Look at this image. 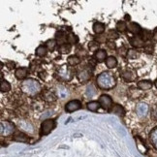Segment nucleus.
Here are the masks:
<instances>
[{"instance_id":"obj_1","label":"nucleus","mask_w":157,"mask_h":157,"mask_svg":"<svg viewBox=\"0 0 157 157\" xmlns=\"http://www.w3.org/2000/svg\"><path fill=\"white\" fill-rule=\"evenodd\" d=\"M97 84L101 89H111L117 84L116 78L110 72H103L97 77Z\"/></svg>"},{"instance_id":"obj_2","label":"nucleus","mask_w":157,"mask_h":157,"mask_svg":"<svg viewBox=\"0 0 157 157\" xmlns=\"http://www.w3.org/2000/svg\"><path fill=\"white\" fill-rule=\"evenodd\" d=\"M21 88L22 92H25V94L29 96H34L41 91V84L34 78H27V80L22 82Z\"/></svg>"},{"instance_id":"obj_3","label":"nucleus","mask_w":157,"mask_h":157,"mask_svg":"<svg viewBox=\"0 0 157 157\" xmlns=\"http://www.w3.org/2000/svg\"><path fill=\"white\" fill-rule=\"evenodd\" d=\"M54 126H56V122L52 119H46L41 123V135L46 136L49 135L50 133L53 130Z\"/></svg>"},{"instance_id":"obj_4","label":"nucleus","mask_w":157,"mask_h":157,"mask_svg":"<svg viewBox=\"0 0 157 157\" xmlns=\"http://www.w3.org/2000/svg\"><path fill=\"white\" fill-rule=\"evenodd\" d=\"M0 131H1V136H10L14 133L15 131V126L13 123H11L9 121H1L0 124Z\"/></svg>"},{"instance_id":"obj_5","label":"nucleus","mask_w":157,"mask_h":157,"mask_svg":"<svg viewBox=\"0 0 157 157\" xmlns=\"http://www.w3.org/2000/svg\"><path fill=\"white\" fill-rule=\"evenodd\" d=\"M58 76L60 78H62L64 81H71L73 78V73L72 71L67 67L66 65L61 66V68L58 70Z\"/></svg>"},{"instance_id":"obj_6","label":"nucleus","mask_w":157,"mask_h":157,"mask_svg":"<svg viewBox=\"0 0 157 157\" xmlns=\"http://www.w3.org/2000/svg\"><path fill=\"white\" fill-rule=\"evenodd\" d=\"M99 104L100 106L106 111H109L113 107V100L109 95H101L99 98Z\"/></svg>"},{"instance_id":"obj_7","label":"nucleus","mask_w":157,"mask_h":157,"mask_svg":"<svg viewBox=\"0 0 157 157\" xmlns=\"http://www.w3.org/2000/svg\"><path fill=\"white\" fill-rule=\"evenodd\" d=\"M81 108H82L81 101H78V100H72V101L68 102V103L65 105V111L68 112V113H72V112L80 110Z\"/></svg>"},{"instance_id":"obj_8","label":"nucleus","mask_w":157,"mask_h":157,"mask_svg":"<svg viewBox=\"0 0 157 157\" xmlns=\"http://www.w3.org/2000/svg\"><path fill=\"white\" fill-rule=\"evenodd\" d=\"M77 77L80 82H87L90 80V78H91V72H90L89 69H83L78 72Z\"/></svg>"},{"instance_id":"obj_9","label":"nucleus","mask_w":157,"mask_h":157,"mask_svg":"<svg viewBox=\"0 0 157 157\" xmlns=\"http://www.w3.org/2000/svg\"><path fill=\"white\" fill-rule=\"evenodd\" d=\"M148 110H149V108H148V105L146 104V103H139L136 107V113L139 117H146L147 113H148Z\"/></svg>"},{"instance_id":"obj_10","label":"nucleus","mask_w":157,"mask_h":157,"mask_svg":"<svg viewBox=\"0 0 157 157\" xmlns=\"http://www.w3.org/2000/svg\"><path fill=\"white\" fill-rule=\"evenodd\" d=\"M17 125H19V127L25 131V132H28V133H33L34 132V127L33 125L30 123L27 120H20L19 122H17Z\"/></svg>"},{"instance_id":"obj_11","label":"nucleus","mask_w":157,"mask_h":157,"mask_svg":"<svg viewBox=\"0 0 157 157\" xmlns=\"http://www.w3.org/2000/svg\"><path fill=\"white\" fill-rule=\"evenodd\" d=\"M120 76H121L122 78H124V80L127 81V82H133V81H135L136 78H137L136 74L132 70H124Z\"/></svg>"},{"instance_id":"obj_12","label":"nucleus","mask_w":157,"mask_h":157,"mask_svg":"<svg viewBox=\"0 0 157 157\" xmlns=\"http://www.w3.org/2000/svg\"><path fill=\"white\" fill-rule=\"evenodd\" d=\"M129 41H130L131 46L134 48H137V49H139V48H143L144 46V41L141 37H139V36H135V37L131 38Z\"/></svg>"},{"instance_id":"obj_13","label":"nucleus","mask_w":157,"mask_h":157,"mask_svg":"<svg viewBox=\"0 0 157 157\" xmlns=\"http://www.w3.org/2000/svg\"><path fill=\"white\" fill-rule=\"evenodd\" d=\"M127 28H128L129 31L131 33H133V34H140L143 31L141 26L136 22H130L129 25H127Z\"/></svg>"},{"instance_id":"obj_14","label":"nucleus","mask_w":157,"mask_h":157,"mask_svg":"<svg viewBox=\"0 0 157 157\" xmlns=\"http://www.w3.org/2000/svg\"><path fill=\"white\" fill-rule=\"evenodd\" d=\"M27 73H28V69L25 68V67H21V68H17L16 70L15 76L17 78H19V80H23V78L27 76Z\"/></svg>"},{"instance_id":"obj_15","label":"nucleus","mask_w":157,"mask_h":157,"mask_svg":"<svg viewBox=\"0 0 157 157\" xmlns=\"http://www.w3.org/2000/svg\"><path fill=\"white\" fill-rule=\"evenodd\" d=\"M43 99L47 102H53L56 100V96L51 90H46L43 93Z\"/></svg>"},{"instance_id":"obj_16","label":"nucleus","mask_w":157,"mask_h":157,"mask_svg":"<svg viewBox=\"0 0 157 157\" xmlns=\"http://www.w3.org/2000/svg\"><path fill=\"white\" fill-rule=\"evenodd\" d=\"M138 87L142 89V90H149L152 87V82L150 81H140L138 82Z\"/></svg>"},{"instance_id":"obj_17","label":"nucleus","mask_w":157,"mask_h":157,"mask_svg":"<svg viewBox=\"0 0 157 157\" xmlns=\"http://www.w3.org/2000/svg\"><path fill=\"white\" fill-rule=\"evenodd\" d=\"M56 42L58 43L59 46L66 44L67 43V36H66V34L62 31L57 32L56 33Z\"/></svg>"},{"instance_id":"obj_18","label":"nucleus","mask_w":157,"mask_h":157,"mask_svg":"<svg viewBox=\"0 0 157 157\" xmlns=\"http://www.w3.org/2000/svg\"><path fill=\"white\" fill-rule=\"evenodd\" d=\"M92 28L96 34H102L105 31V25L102 22H95Z\"/></svg>"},{"instance_id":"obj_19","label":"nucleus","mask_w":157,"mask_h":157,"mask_svg":"<svg viewBox=\"0 0 157 157\" xmlns=\"http://www.w3.org/2000/svg\"><path fill=\"white\" fill-rule=\"evenodd\" d=\"M106 65H107V67L110 68V69L116 68L117 65V58L114 57V56L108 57L107 60H106Z\"/></svg>"},{"instance_id":"obj_20","label":"nucleus","mask_w":157,"mask_h":157,"mask_svg":"<svg viewBox=\"0 0 157 157\" xmlns=\"http://www.w3.org/2000/svg\"><path fill=\"white\" fill-rule=\"evenodd\" d=\"M113 113L117 114L118 117H124L125 116V110L124 108L120 105H114L113 109Z\"/></svg>"},{"instance_id":"obj_21","label":"nucleus","mask_w":157,"mask_h":157,"mask_svg":"<svg viewBox=\"0 0 157 157\" xmlns=\"http://www.w3.org/2000/svg\"><path fill=\"white\" fill-rule=\"evenodd\" d=\"M149 140L151 142L152 146L157 149V127L154 128L149 134Z\"/></svg>"},{"instance_id":"obj_22","label":"nucleus","mask_w":157,"mask_h":157,"mask_svg":"<svg viewBox=\"0 0 157 157\" xmlns=\"http://www.w3.org/2000/svg\"><path fill=\"white\" fill-rule=\"evenodd\" d=\"M106 56H107V53L103 50H99L95 52V58L98 62H103L106 59Z\"/></svg>"},{"instance_id":"obj_23","label":"nucleus","mask_w":157,"mask_h":157,"mask_svg":"<svg viewBox=\"0 0 157 157\" xmlns=\"http://www.w3.org/2000/svg\"><path fill=\"white\" fill-rule=\"evenodd\" d=\"M67 62L70 66H76V65L81 63V58L78 57L77 56H71L68 57Z\"/></svg>"},{"instance_id":"obj_24","label":"nucleus","mask_w":157,"mask_h":157,"mask_svg":"<svg viewBox=\"0 0 157 157\" xmlns=\"http://www.w3.org/2000/svg\"><path fill=\"white\" fill-rule=\"evenodd\" d=\"M47 52H48V49L46 48V46L41 45V46H39L37 48V49H36V56H37L43 57V56H46Z\"/></svg>"},{"instance_id":"obj_25","label":"nucleus","mask_w":157,"mask_h":157,"mask_svg":"<svg viewBox=\"0 0 157 157\" xmlns=\"http://www.w3.org/2000/svg\"><path fill=\"white\" fill-rule=\"evenodd\" d=\"M71 49H72V46L70 44L66 43L58 47V52L61 53H69L71 52Z\"/></svg>"},{"instance_id":"obj_26","label":"nucleus","mask_w":157,"mask_h":157,"mask_svg":"<svg viewBox=\"0 0 157 157\" xmlns=\"http://www.w3.org/2000/svg\"><path fill=\"white\" fill-rule=\"evenodd\" d=\"M153 38V34L152 32L150 31V30H143L142 31V39L144 41H148L150 39H152Z\"/></svg>"},{"instance_id":"obj_27","label":"nucleus","mask_w":157,"mask_h":157,"mask_svg":"<svg viewBox=\"0 0 157 157\" xmlns=\"http://www.w3.org/2000/svg\"><path fill=\"white\" fill-rule=\"evenodd\" d=\"M100 107L99 102H96V101H91L87 103V109L90 112H96L98 110V108Z\"/></svg>"},{"instance_id":"obj_28","label":"nucleus","mask_w":157,"mask_h":157,"mask_svg":"<svg viewBox=\"0 0 157 157\" xmlns=\"http://www.w3.org/2000/svg\"><path fill=\"white\" fill-rule=\"evenodd\" d=\"M56 44H57L56 40H54V39L48 40V41L46 42V48H47V49L49 50V51L52 52L54 49H56Z\"/></svg>"},{"instance_id":"obj_29","label":"nucleus","mask_w":157,"mask_h":157,"mask_svg":"<svg viewBox=\"0 0 157 157\" xmlns=\"http://www.w3.org/2000/svg\"><path fill=\"white\" fill-rule=\"evenodd\" d=\"M14 140L17 141V142L26 143L28 141V139L25 134H22V133H17V134L14 136Z\"/></svg>"},{"instance_id":"obj_30","label":"nucleus","mask_w":157,"mask_h":157,"mask_svg":"<svg viewBox=\"0 0 157 157\" xmlns=\"http://www.w3.org/2000/svg\"><path fill=\"white\" fill-rule=\"evenodd\" d=\"M116 28L117 31L119 32H124L126 29H127V25H126V22L124 21H119L117 25H116Z\"/></svg>"},{"instance_id":"obj_31","label":"nucleus","mask_w":157,"mask_h":157,"mask_svg":"<svg viewBox=\"0 0 157 157\" xmlns=\"http://www.w3.org/2000/svg\"><path fill=\"white\" fill-rule=\"evenodd\" d=\"M0 89L2 92H9L11 90V84L7 81H2L1 86H0Z\"/></svg>"},{"instance_id":"obj_32","label":"nucleus","mask_w":157,"mask_h":157,"mask_svg":"<svg viewBox=\"0 0 157 157\" xmlns=\"http://www.w3.org/2000/svg\"><path fill=\"white\" fill-rule=\"evenodd\" d=\"M139 56H140V53L138 52L134 51V50H130L128 51V53H127V57L128 59H137Z\"/></svg>"},{"instance_id":"obj_33","label":"nucleus","mask_w":157,"mask_h":157,"mask_svg":"<svg viewBox=\"0 0 157 157\" xmlns=\"http://www.w3.org/2000/svg\"><path fill=\"white\" fill-rule=\"evenodd\" d=\"M78 42V37L75 35V34H73V33H71V34H69V35H67V43L68 44H75V43H77Z\"/></svg>"},{"instance_id":"obj_34","label":"nucleus","mask_w":157,"mask_h":157,"mask_svg":"<svg viewBox=\"0 0 157 157\" xmlns=\"http://www.w3.org/2000/svg\"><path fill=\"white\" fill-rule=\"evenodd\" d=\"M88 46L90 52H97L99 48V43H97V42H90Z\"/></svg>"},{"instance_id":"obj_35","label":"nucleus","mask_w":157,"mask_h":157,"mask_svg":"<svg viewBox=\"0 0 157 157\" xmlns=\"http://www.w3.org/2000/svg\"><path fill=\"white\" fill-rule=\"evenodd\" d=\"M96 94V90L94 88L93 86H89L87 88H86V95L89 96V97H92V96H94Z\"/></svg>"},{"instance_id":"obj_36","label":"nucleus","mask_w":157,"mask_h":157,"mask_svg":"<svg viewBox=\"0 0 157 157\" xmlns=\"http://www.w3.org/2000/svg\"><path fill=\"white\" fill-rule=\"evenodd\" d=\"M154 51V47L152 44H147V46H144V52L147 53H152Z\"/></svg>"},{"instance_id":"obj_37","label":"nucleus","mask_w":157,"mask_h":157,"mask_svg":"<svg viewBox=\"0 0 157 157\" xmlns=\"http://www.w3.org/2000/svg\"><path fill=\"white\" fill-rule=\"evenodd\" d=\"M108 37L110 38V39H117L118 38V34L114 31V30H110L109 31V33H108Z\"/></svg>"},{"instance_id":"obj_38","label":"nucleus","mask_w":157,"mask_h":157,"mask_svg":"<svg viewBox=\"0 0 157 157\" xmlns=\"http://www.w3.org/2000/svg\"><path fill=\"white\" fill-rule=\"evenodd\" d=\"M60 95H61V97H66L67 96V90H66L65 88H63V87H60Z\"/></svg>"},{"instance_id":"obj_39","label":"nucleus","mask_w":157,"mask_h":157,"mask_svg":"<svg viewBox=\"0 0 157 157\" xmlns=\"http://www.w3.org/2000/svg\"><path fill=\"white\" fill-rule=\"evenodd\" d=\"M127 53H128V51H126L124 47L122 48V50H121V49L119 50V54H120V56H126V54H127Z\"/></svg>"},{"instance_id":"obj_40","label":"nucleus","mask_w":157,"mask_h":157,"mask_svg":"<svg viewBox=\"0 0 157 157\" xmlns=\"http://www.w3.org/2000/svg\"><path fill=\"white\" fill-rule=\"evenodd\" d=\"M151 117H152L153 119L157 120V107L152 111V113H151Z\"/></svg>"},{"instance_id":"obj_41","label":"nucleus","mask_w":157,"mask_h":157,"mask_svg":"<svg viewBox=\"0 0 157 157\" xmlns=\"http://www.w3.org/2000/svg\"><path fill=\"white\" fill-rule=\"evenodd\" d=\"M107 45H108V47L110 48V49H112V50H114V49H116V45H114V43H112V42H110V43H108Z\"/></svg>"},{"instance_id":"obj_42","label":"nucleus","mask_w":157,"mask_h":157,"mask_svg":"<svg viewBox=\"0 0 157 157\" xmlns=\"http://www.w3.org/2000/svg\"><path fill=\"white\" fill-rule=\"evenodd\" d=\"M153 40L155 41V42H157V29L154 31V33H153Z\"/></svg>"},{"instance_id":"obj_43","label":"nucleus","mask_w":157,"mask_h":157,"mask_svg":"<svg viewBox=\"0 0 157 157\" xmlns=\"http://www.w3.org/2000/svg\"><path fill=\"white\" fill-rule=\"evenodd\" d=\"M125 19H126V20H130V17H129L128 15H126V16H125Z\"/></svg>"},{"instance_id":"obj_44","label":"nucleus","mask_w":157,"mask_h":157,"mask_svg":"<svg viewBox=\"0 0 157 157\" xmlns=\"http://www.w3.org/2000/svg\"><path fill=\"white\" fill-rule=\"evenodd\" d=\"M154 84H155V86H156V88H157V78H156L155 82H154Z\"/></svg>"}]
</instances>
